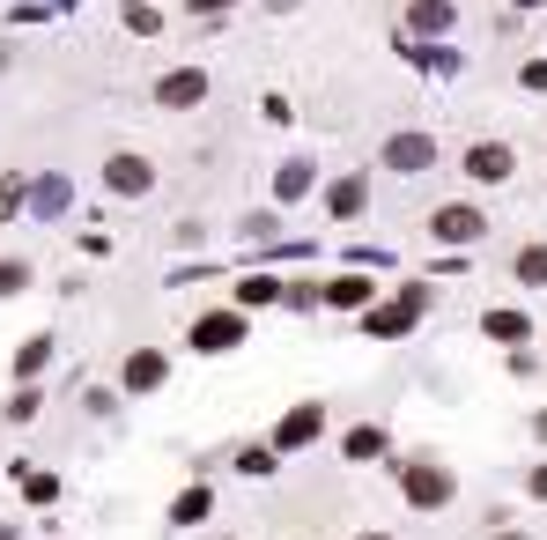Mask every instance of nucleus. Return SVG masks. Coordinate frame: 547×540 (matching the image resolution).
Here are the masks:
<instances>
[{
	"mask_svg": "<svg viewBox=\"0 0 547 540\" xmlns=\"http://www.w3.org/2000/svg\"><path fill=\"white\" fill-rule=\"evenodd\" d=\"M244 341V319H237V311H207V319L193 326V348H200V356H215V348H237Z\"/></svg>",
	"mask_w": 547,
	"mask_h": 540,
	"instance_id": "obj_1",
	"label": "nucleus"
},
{
	"mask_svg": "<svg viewBox=\"0 0 547 540\" xmlns=\"http://www.w3.org/2000/svg\"><path fill=\"white\" fill-rule=\"evenodd\" d=\"M385 163H392V171H429V163H437V141H429V134H392Z\"/></svg>",
	"mask_w": 547,
	"mask_h": 540,
	"instance_id": "obj_2",
	"label": "nucleus"
},
{
	"mask_svg": "<svg viewBox=\"0 0 547 540\" xmlns=\"http://www.w3.org/2000/svg\"><path fill=\"white\" fill-rule=\"evenodd\" d=\"M156 97L171 104V111H193V104L207 97V74H200V67H178V74H163V89H156Z\"/></svg>",
	"mask_w": 547,
	"mask_h": 540,
	"instance_id": "obj_3",
	"label": "nucleus"
},
{
	"mask_svg": "<svg viewBox=\"0 0 547 540\" xmlns=\"http://www.w3.org/2000/svg\"><path fill=\"white\" fill-rule=\"evenodd\" d=\"M481 230H488L481 208H459V200H451V208H437V237H451V245H474Z\"/></svg>",
	"mask_w": 547,
	"mask_h": 540,
	"instance_id": "obj_4",
	"label": "nucleus"
},
{
	"mask_svg": "<svg viewBox=\"0 0 547 540\" xmlns=\"http://www.w3.org/2000/svg\"><path fill=\"white\" fill-rule=\"evenodd\" d=\"M407 30L414 37H444V30H459V8H451V0H422V8H407Z\"/></svg>",
	"mask_w": 547,
	"mask_h": 540,
	"instance_id": "obj_5",
	"label": "nucleus"
},
{
	"mask_svg": "<svg viewBox=\"0 0 547 540\" xmlns=\"http://www.w3.org/2000/svg\"><path fill=\"white\" fill-rule=\"evenodd\" d=\"M163 378H171V363H163V356H156V348H141V356H134V363H126V393H156V385H163Z\"/></svg>",
	"mask_w": 547,
	"mask_h": 540,
	"instance_id": "obj_6",
	"label": "nucleus"
},
{
	"mask_svg": "<svg viewBox=\"0 0 547 540\" xmlns=\"http://www.w3.org/2000/svg\"><path fill=\"white\" fill-rule=\"evenodd\" d=\"M414 311H422V296H400V304L370 311V333H377V341H392V333H407V326H414Z\"/></svg>",
	"mask_w": 547,
	"mask_h": 540,
	"instance_id": "obj_7",
	"label": "nucleus"
},
{
	"mask_svg": "<svg viewBox=\"0 0 547 540\" xmlns=\"http://www.w3.org/2000/svg\"><path fill=\"white\" fill-rule=\"evenodd\" d=\"M466 171L488 178V185H496V178H511V148H503V141H481L474 156H466Z\"/></svg>",
	"mask_w": 547,
	"mask_h": 540,
	"instance_id": "obj_8",
	"label": "nucleus"
},
{
	"mask_svg": "<svg viewBox=\"0 0 547 540\" xmlns=\"http://www.w3.org/2000/svg\"><path fill=\"white\" fill-rule=\"evenodd\" d=\"M104 178L119 185V193H148V178H156V171H148L141 156H111V163H104Z\"/></svg>",
	"mask_w": 547,
	"mask_h": 540,
	"instance_id": "obj_9",
	"label": "nucleus"
},
{
	"mask_svg": "<svg viewBox=\"0 0 547 540\" xmlns=\"http://www.w3.org/2000/svg\"><path fill=\"white\" fill-rule=\"evenodd\" d=\"M407 496H414V504H444L451 481H444V474H429V467H407Z\"/></svg>",
	"mask_w": 547,
	"mask_h": 540,
	"instance_id": "obj_10",
	"label": "nucleus"
},
{
	"mask_svg": "<svg viewBox=\"0 0 547 540\" xmlns=\"http://www.w3.org/2000/svg\"><path fill=\"white\" fill-rule=\"evenodd\" d=\"M511 274H518L525 289H547V245H525V252L511 259Z\"/></svg>",
	"mask_w": 547,
	"mask_h": 540,
	"instance_id": "obj_11",
	"label": "nucleus"
},
{
	"mask_svg": "<svg viewBox=\"0 0 547 540\" xmlns=\"http://www.w3.org/2000/svg\"><path fill=\"white\" fill-rule=\"evenodd\" d=\"M488 341H525V333H533V326H525V311H488Z\"/></svg>",
	"mask_w": 547,
	"mask_h": 540,
	"instance_id": "obj_12",
	"label": "nucleus"
},
{
	"mask_svg": "<svg viewBox=\"0 0 547 540\" xmlns=\"http://www.w3.org/2000/svg\"><path fill=\"white\" fill-rule=\"evenodd\" d=\"M318 437V407H296L289 422H281V452H289V444H311Z\"/></svg>",
	"mask_w": 547,
	"mask_h": 540,
	"instance_id": "obj_13",
	"label": "nucleus"
},
{
	"mask_svg": "<svg viewBox=\"0 0 547 540\" xmlns=\"http://www.w3.org/2000/svg\"><path fill=\"white\" fill-rule=\"evenodd\" d=\"M326 200H333V215H355V208H363V178H341Z\"/></svg>",
	"mask_w": 547,
	"mask_h": 540,
	"instance_id": "obj_14",
	"label": "nucleus"
},
{
	"mask_svg": "<svg viewBox=\"0 0 547 540\" xmlns=\"http://www.w3.org/2000/svg\"><path fill=\"white\" fill-rule=\"evenodd\" d=\"M326 296H333V304H348V311H355V304H370V282H333Z\"/></svg>",
	"mask_w": 547,
	"mask_h": 540,
	"instance_id": "obj_15",
	"label": "nucleus"
},
{
	"mask_svg": "<svg viewBox=\"0 0 547 540\" xmlns=\"http://www.w3.org/2000/svg\"><path fill=\"white\" fill-rule=\"evenodd\" d=\"M377 452H385V437H377V430H355L348 437V459H377Z\"/></svg>",
	"mask_w": 547,
	"mask_h": 540,
	"instance_id": "obj_16",
	"label": "nucleus"
},
{
	"mask_svg": "<svg viewBox=\"0 0 547 540\" xmlns=\"http://www.w3.org/2000/svg\"><path fill=\"white\" fill-rule=\"evenodd\" d=\"M45 356H52V348H45V341H30L23 356H15V370H23V378H30V370H45Z\"/></svg>",
	"mask_w": 547,
	"mask_h": 540,
	"instance_id": "obj_17",
	"label": "nucleus"
},
{
	"mask_svg": "<svg viewBox=\"0 0 547 540\" xmlns=\"http://www.w3.org/2000/svg\"><path fill=\"white\" fill-rule=\"evenodd\" d=\"M15 200H23V185H15V178H0V222L15 215Z\"/></svg>",
	"mask_w": 547,
	"mask_h": 540,
	"instance_id": "obj_18",
	"label": "nucleus"
},
{
	"mask_svg": "<svg viewBox=\"0 0 547 540\" xmlns=\"http://www.w3.org/2000/svg\"><path fill=\"white\" fill-rule=\"evenodd\" d=\"M23 274H30V267H15V259H8V267H0V296H15V289H23Z\"/></svg>",
	"mask_w": 547,
	"mask_h": 540,
	"instance_id": "obj_19",
	"label": "nucleus"
},
{
	"mask_svg": "<svg viewBox=\"0 0 547 540\" xmlns=\"http://www.w3.org/2000/svg\"><path fill=\"white\" fill-rule=\"evenodd\" d=\"M525 89H547V60H533V67H525Z\"/></svg>",
	"mask_w": 547,
	"mask_h": 540,
	"instance_id": "obj_20",
	"label": "nucleus"
},
{
	"mask_svg": "<svg viewBox=\"0 0 547 540\" xmlns=\"http://www.w3.org/2000/svg\"><path fill=\"white\" fill-rule=\"evenodd\" d=\"M533 489H540V496H547V467H540V474H533Z\"/></svg>",
	"mask_w": 547,
	"mask_h": 540,
	"instance_id": "obj_21",
	"label": "nucleus"
},
{
	"mask_svg": "<svg viewBox=\"0 0 547 540\" xmlns=\"http://www.w3.org/2000/svg\"><path fill=\"white\" fill-rule=\"evenodd\" d=\"M540 437H547V415H540Z\"/></svg>",
	"mask_w": 547,
	"mask_h": 540,
	"instance_id": "obj_22",
	"label": "nucleus"
},
{
	"mask_svg": "<svg viewBox=\"0 0 547 540\" xmlns=\"http://www.w3.org/2000/svg\"><path fill=\"white\" fill-rule=\"evenodd\" d=\"M525 8H533V0H525Z\"/></svg>",
	"mask_w": 547,
	"mask_h": 540,
	"instance_id": "obj_23",
	"label": "nucleus"
}]
</instances>
